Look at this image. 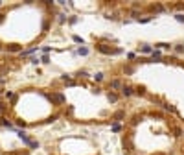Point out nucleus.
Here are the masks:
<instances>
[{
  "label": "nucleus",
  "mask_w": 184,
  "mask_h": 155,
  "mask_svg": "<svg viewBox=\"0 0 184 155\" xmlns=\"http://www.w3.org/2000/svg\"><path fill=\"white\" fill-rule=\"evenodd\" d=\"M155 46L157 48H171V44H168V43H157Z\"/></svg>",
  "instance_id": "11"
},
{
  "label": "nucleus",
  "mask_w": 184,
  "mask_h": 155,
  "mask_svg": "<svg viewBox=\"0 0 184 155\" xmlns=\"http://www.w3.org/2000/svg\"><path fill=\"white\" fill-rule=\"evenodd\" d=\"M98 50H99L101 54H122V50L111 48V46H107V44H98Z\"/></svg>",
  "instance_id": "1"
},
{
  "label": "nucleus",
  "mask_w": 184,
  "mask_h": 155,
  "mask_svg": "<svg viewBox=\"0 0 184 155\" xmlns=\"http://www.w3.org/2000/svg\"><path fill=\"white\" fill-rule=\"evenodd\" d=\"M17 135H18V138H21V141H22L24 144H28V146L31 148V144H33V141H31V138L28 137V133H24V131H18Z\"/></svg>",
  "instance_id": "3"
},
{
  "label": "nucleus",
  "mask_w": 184,
  "mask_h": 155,
  "mask_svg": "<svg viewBox=\"0 0 184 155\" xmlns=\"http://www.w3.org/2000/svg\"><path fill=\"white\" fill-rule=\"evenodd\" d=\"M4 96H6V98L9 100V103H11V105H15V102H17V94H15V92L6 91V92H4Z\"/></svg>",
  "instance_id": "4"
},
{
  "label": "nucleus",
  "mask_w": 184,
  "mask_h": 155,
  "mask_svg": "<svg viewBox=\"0 0 184 155\" xmlns=\"http://www.w3.org/2000/svg\"><path fill=\"white\" fill-rule=\"evenodd\" d=\"M136 92H138V94H144V92H146V89H144V87H138Z\"/></svg>",
  "instance_id": "22"
},
{
  "label": "nucleus",
  "mask_w": 184,
  "mask_h": 155,
  "mask_svg": "<svg viewBox=\"0 0 184 155\" xmlns=\"http://www.w3.org/2000/svg\"><path fill=\"white\" fill-rule=\"evenodd\" d=\"M123 85H122V81H118V79H114V81H111V89H122Z\"/></svg>",
  "instance_id": "8"
},
{
  "label": "nucleus",
  "mask_w": 184,
  "mask_h": 155,
  "mask_svg": "<svg viewBox=\"0 0 184 155\" xmlns=\"http://www.w3.org/2000/svg\"><path fill=\"white\" fill-rule=\"evenodd\" d=\"M142 52H144V54H149V52H151V46H149V44H144V46H142Z\"/></svg>",
  "instance_id": "13"
},
{
  "label": "nucleus",
  "mask_w": 184,
  "mask_h": 155,
  "mask_svg": "<svg viewBox=\"0 0 184 155\" xmlns=\"http://www.w3.org/2000/svg\"><path fill=\"white\" fill-rule=\"evenodd\" d=\"M123 116H125V113H123V111H118V113L112 114V118H116V120H120V118H123Z\"/></svg>",
  "instance_id": "10"
},
{
  "label": "nucleus",
  "mask_w": 184,
  "mask_h": 155,
  "mask_svg": "<svg viewBox=\"0 0 184 155\" xmlns=\"http://www.w3.org/2000/svg\"><path fill=\"white\" fill-rule=\"evenodd\" d=\"M94 78H96V81H101V79H103V74L99 72V74H96V76H94Z\"/></svg>",
  "instance_id": "18"
},
{
  "label": "nucleus",
  "mask_w": 184,
  "mask_h": 155,
  "mask_svg": "<svg viewBox=\"0 0 184 155\" xmlns=\"http://www.w3.org/2000/svg\"><path fill=\"white\" fill-rule=\"evenodd\" d=\"M74 41H76V43H81V44H83V39H81V37H77V35H74Z\"/></svg>",
  "instance_id": "20"
},
{
  "label": "nucleus",
  "mask_w": 184,
  "mask_h": 155,
  "mask_svg": "<svg viewBox=\"0 0 184 155\" xmlns=\"http://www.w3.org/2000/svg\"><path fill=\"white\" fill-rule=\"evenodd\" d=\"M175 50H177L179 54H182V52H184V44H177V48H175Z\"/></svg>",
  "instance_id": "15"
},
{
  "label": "nucleus",
  "mask_w": 184,
  "mask_h": 155,
  "mask_svg": "<svg viewBox=\"0 0 184 155\" xmlns=\"http://www.w3.org/2000/svg\"><path fill=\"white\" fill-rule=\"evenodd\" d=\"M46 96L52 100V102H55L57 105H63V103H64V96L61 92H52V94H46Z\"/></svg>",
  "instance_id": "2"
},
{
  "label": "nucleus",
  "mask_w": 184,
  "mask_h": 155,
  "mask_svg": "<svg viewBox=\"0 0 184 155\" xmlns=\"http://www.w3.org/2000/svg\"><path fill=\"white\" fill-rule=\"evenodd\" d=\"M6 111H8V105H6L4 102H0V114H4Z\"/></svg>",
  "instance_id": "12"
},
{
  "label": "nucleus",
  "mask_w": 184,
  "mask_h": 155,
  "mask_svg": "<svg viewBox=\"0 0 184 155\" xmlns=\"http://www.w3.org/2000/svg\"><path fill=\"white\" fill-rule=\"evenodd\" d=\"M123 70H125V74H133V70H135V68H133V67H125Z\"/></svg>",
  "instance_id": "17"
},
{
  "label": "nucleus",
  "mask_w": 184,
  "mask_h": 155,
  "mask_svg": "<svg viewBox=\"0 0 184 155\" xmlns=\"http://www.w3.org/2000/svg\"><path fill=\"white\" fill-rule=\"evenodd\" d=\"M0 126H4V127L11 129V127H13V124H11V122H8V118H0Z\"/></svg>",
  "instance_id": "7"
},
{
  "label": "nucleus",
  "mask_w": 184,
  "mask_h": 155,
  "mask_svg": "<svg viewBox=\"0 0 184 155\" xmlns=\"http://www.w3.org/2000/svg\"><path fill=\"white\" fill-rule=\"evenodd\" d=\"M0 48H2V44H0Z\"/></svg>",
  "instance_id": "23"
},
{
  "label": "nucleus",
  "mask_w": 184,
  "mask_h": 155,
  "mask_svg": "<svg viewBox=\"0 0 184 155\" xmlns=\"http://www.w3.org/2000/svg\"><path fill=\"white\" fill-rule=\"evenodd\" d=\"M77 54H81V56H87L88 50H87V48H79V50H77Z\"/></svg>",
  "instance_id": "14"
},
{
  "label": "nucleus",
  "mask_w": 184,
  "mask_h": 155,
  "mask_svg": "<svg viewBox=\"0 0 184 155\" xmlns=\"http://www.w3.org/2000/svg\"><path fill=\"white\" fill-rule=\"evenodd\" d=\"M175 19H177L179 22H184V15H181V13H179V15H175Z\"/></svg>",
  "instance_id": "16"
},
{
  "label": "nucleus",
  "mask_w": 184,
  "mask_h": 155,
  "mask_svg": "<svg viewBox=\"0 0 184 155\" xmlns=\"http://www.w3.org/2000/svg\"><path fill=\"white\" fill-rule=\"evenodd\" d=\"M6 155H26V152H15V153H6Z\"/></svg>",
  "instance_id": "19"
},
{
  "label": "nucleus",
  "mask_w": 184,
  "mask_h": 155,
  "mask_svg": "<svg viewBox=\"0 0 184 155\" xmlns=\"http://www.w3.org/2000/svg\"><path fill=\"white\" fill-rule=\"evenodd\" d=\"M8 52H22V46L21 44H9V46H6Z\"/></svg>",
  "instance_id": "5"
},
{
  "label": "nucleus",
  "mask_w": 184,
  "mask_h": 155,
  "mask_svg": "<svg viewBox=\"0 0 184 155\" xmlns=\"http://www.w3.org/2000/svg\"><path fill=\"white\" fill-rule=\"evenodd\" d=\"M133 92H135V91H133V87H129V85H123V87H122V94H123V96H131Z\"/></svg>",
  "instance_id": "6"
},
{
  "label": "nucleus",
  "mask_w": 184,
  "mask_h": 155,
  "mask_svg": "<svg viewBox=\"0 0 184 155\" xmlns=\"http://www.w3.org/2000/svg\"><path fill=\"white\" fill-rule=\"evenodd\" d=\"M109 102H118V94H114V92H109Z\"/></svg>",
  "instance_id": "9"
},
{
  "label": "nucleus",
  "mask_w": 184,
  "mask_h": 155,
  "mask_svg": "<svg viewBox=\"0 0 184 155\" xmlns=\"http://www.w3.org/2000/svg\"><path fill=\"white\" fill-rule=\"evenodd\" d=\"M17 126H21V127H24V126H26V122H22V120H17Z\"/></svg>",
  "instance_id": "21"
}]
</instances>
